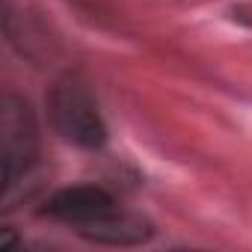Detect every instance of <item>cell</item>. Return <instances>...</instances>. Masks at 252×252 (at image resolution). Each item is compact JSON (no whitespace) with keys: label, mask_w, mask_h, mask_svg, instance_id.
<instances>
[{"label":"cell","mask_w":252,"mask_h":252,"mask_svg":"<svg viewBox=\"0 0 252 252\" xmlns=\"http://www.w3.org/2000/svg\"><path fill=\"white\" fill-rule=\"evenodd\" d=\"M48 214L71 225H89L98 234L113 220L116 202L101 187H65L48 202Z\"/></svg>","instance_id":"2"},{"label":"cell","mask_w":252,"mask_h":252,"mask_svg":"<svg viewBox=\"0 0 252 252\" xmlns=\"http://www.w3.org/2000/svg\"><path fill=\"white\" fill-rule=\"evenodd\" d=\"M54 122L68 140L80 146H101L104 140V125L95 104L80 86H60L54 92Z\"/></svg>","instance_id":"1"}]
</instances>
